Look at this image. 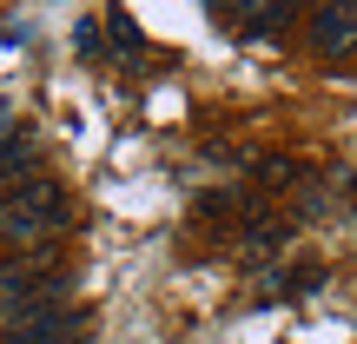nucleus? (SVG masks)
Wrapping results in <instances>:
<instances>
[{"label":"nucleus","mask_w":357,"mask_h":344,"mask_svg":"<svg viewBox=\"0 0 357 344\" xmlns=\"http://www.w3.org/2000/svg\"><path fill=\"white\" fill-rule=\"evenodd\" d=\"M66 212H73V205H66V186L33 179V186L0 199V245H7V252H47L66 232Z\"/></svg>","instance_id":"1"},{"label":"nucleus","mask_w":357,"mask_h":344,"mask_svg":"<svg viewBox=\"0 0 357 344\" xmlns=\"http://www.w3.org/2000/svg\"><path fill=\"white\" fill-rule=\"evenodd\" d=\"M60 298H66V271H60V265H47V252L0 258V311H7V318L53 311Z\"/></svg>","instance_id":"2"},{"label":"nucleus","mask_w":357,"mask_h":344,"mask_svg":"<svg viewBox=\"0 0 357 344\" xmlns=\"http://www.w3.org/2000/svg\"><path fill=\"white\" fill-rule=\"evenodd\" d=\"M305 47L318 60L357 53V0H318V7H305Z\"/></svg>","instance_id":"3"},{"label":"nucleus","mask_w":357,"mask_h":344,"mask_svg":"<svg viewBox=\"0 0 357 344\" xmlns=\"http://www.w3.org/2000/svg\"><path fill=\"white\" fill-rule=\"evenodd\" d=\"M0 338H7V344H79V338H86V318L53 305V311H26V318H13Z\"/></svg>","instance_id":"4"},{"label":"nucleus","mask_w":357,"mask_h":344,"mask_svg":"<svg viewBox=\"0 0 357 344\" xmlns=\"http://www.w3.org/2000/svg\"><path fill=\"white\" fill-rule=\"evenodd\" d=\"M337 199H351V172L344 166H331V179H318V172H305L298 179V218H331L337 212Z\"/></svg>","instance_id":"5"},{"label":"nucleus","mask_w":357,"mask_h":344,"mask_svg":"<svg viewBox=\"0 0 357 344\" xmlns=\"http://www.w3.org/2000/svg\"><path fill=\"white\" fill-rule=\"evenodd\" d=\"M298 13H305V0H258V13L245 20V33L252 40H284Z\"/></svg>","instance_id":"6"},{"label":"nucleus","mask_w":357,"mask_h":344,"mask_svg":"<svg viewBox=\"0 0 357 344\" xmlns=\"http://www.w3.org/2000/svg\"><path fill=\"white\" fill-rule=\"evenodd\" d=\"M33 179H40V146H7V153H0V186H13V192H20V186H33Z\"/></svg>","instance_id":"7"},{"label":"nucleus","mask_w":357,"mask_h":344,"mask_svg":"<svg viewBox=\"0 0 357 344\" xmlns=\"http://www.w3.org/2000/svg\"><path fill=\"white\" fill-rule=\"evenodd\" d=\"M298 179H305V166H298V159H258V186L284 192V186H298Z\"/></svg>","instance_id":"8"},{"label":"nucleus","mask_w":357,"mask_h":344,"mask_svg":"<svg viewBox=\"0 0 357 344\" xmlns=\"http://www.w3.org/2000/svg\"><path fill=\"white\" fill-rule=\"evenodd\" d=\"M284 232H291L284 218H265V225H252V232H245V245H252V252H278V245H284Z\"/></svg>","instance_id":"9"},{"label":"nucleus","mask_w":357,"mask_h":344,"mask_svg":"<svg viewBox=\"0 0 357 344\" xmlns=\"http://www.w3.org/2000/svg\"><path fill=\"white\" fill-rule=\"evenodd\" d=\"M113 40H119L126 53H139V47H146V33L132 27V13H113Z\"/></svg>","instance_id":"10"},{"label":"nucleus","mask_w":357,"mask_h":344,"mask_svg":"<svg viewBox=\"0 0 357 344\" xmlns=\"http://www.w3.org/2000/svg\"><path fill=\"white\" fill-rule=\"evenodd\" d=\"M13 146V106H0V153Z\"/></svg>","instance_id":"11"},{"label":"nucleus","mask_w":357,"mask_h":344,"mask_svg":"<svg viewBox=\"0 0 357 344\" xmlns=\"http://www.w3.org/2000/svg\"><path fill=\"white\" fill-rule=\"evenodd\" d=\"M212 7H258V0H212Z\"/></svg>","instance_id":"12"}]
</instances>
